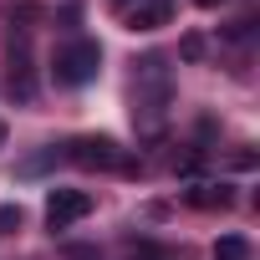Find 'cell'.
Instances as JSON below:
<instances>
[{"label": "cell", "mask_w": 260, "mask_h": 260, "mask_svg": "<svg viewBox=\"0 0 260 260\" xmlns=\"http://www.w3.org/2000/svg\"><path fill=\"white\" fill-rule=\"evenodd\" d=\"M169 61L164 56H143L138 61V87H133V122L143 138H158L164 133V117H169Z\"/></svg>", "instance_id": "cell-1"}, {"label": "cell", "mask_w": 260, "mask_h": 260, "mask_svg": "<svg viewBox=\"0 0 260 260\" xmlns=\"http://www.w3.org/2000/svg\"><path fill=\"white\" fill-rule=\"evenodd\" d=\"M97 72H102V46L87 41V36L67 41V46L56 51V61H51V77H56L61 87H87Z\"/></svg>", "instance_id": "cell-2"}, {"label": "cell", "mask_w": 260, "mask_h": 260, "mask_svg": "<svg viewBox=\"0 0 260 260\" xmlns=\"http://www.w3.org/2000/svg\"><path fill=\"white\" fill-rule=\"evenodd\" d=\"M67 158H72L77 169H102V174L133 169V164H127V153H122L112 138H77V143H67Z\"/></svg>", "instance_id": "cell-3"}, {"label": "cell", "mask_w": 260, "mask_h": 260, "mask_svg": "<svg viewBox=\"0 0 260 260\" xmlns=\"http://www.w3.org/2000/svg\"><path fill=\"white\" fill-rule=\"evenodd\" d=\"M87 214H92V194L87 189H51L46 194V224L51 230H67V224H77Z\"/></svg>", "instance_id": "cell-4"}, {"label": "cell", "mask_w": 260, "mask_h": 260, "mask_svg": "<svg viewBox=\"0 0 260 260\" xmlns=\"http://www.w3.org/2000/svg\"><path fill=\"white\" fill-rule=\"evenodd\" d=\"M11 97L31 102L36 97V77H31V46L26 41H11Z\"/></svg>", "instance_id": "cell-5"}, {"label": "cell", "mask_w": 260, "mask_h": 260, "mask_svg": "<svg viewBox=\"0 0 260 260\" xmlns=\"http://www.w3.org/2000/svg\"><path fill=\"white\" fill-rule=\"evenodd\" d=\"M169 16H174V0H133L127 31H158V26H169Z\"/></svg>", "instance_id": "cell-6"}, {"label": "cell", "mask_w": 260, "mask_h": 260, "mask_svg": "<svg viewBox=\"0 0 260 260\" xmlns=\"http://www.w3.org/2000/svg\"><path fill=\"white\" fill-rule=\"evenodd\" d=\"M184 199L194 209H224L230 204V189L224 184H194V189H184Z\"/></svg>", "instance_id": "cell-7"}, {"label": "cell", "mask_w": 260, "mask_h": 260, "mask_svg": "<svg viewBox=\"0 0 260 260\" xmlns=\"http://www.w3.org/2000/svg\"><path fill=\"white\" fill-rule=\"evenodd\" d=\"M214 260H250V240L245 235H219L214 240Z\"/></svg>", "instance_id": "cell-8"}, {"label": "cell", "mask_w": 260, "mask_h": 260, "mask_svg": "<svg viewBox=\"0 0 260 260\" xmlns=\"http://www.w3.org/2000/svg\"><path fill=\"white\" fill-rule=\"evenodd\" d=\"M11 224H21V204H6V209H0V235H6Z\"/></svg>", "instance_id": "cell-9"}, {"label": "cell", "mask_w": 260, "mask_h": 260, "mask_svg": "<svg viewBox=\"0 0 260 260\" xmlns=\"http://www.w3.org/2000/svg\"><path fill=\"white\" fill-rule=\"evenodd\" d=\"M127 260H169V255H164L158 245H138V250H133V255H127Z\"/></svg>", "instance_id": "cell-10"}, {"label": "cell", "mask_w": 260, "mask_h": 260, "mask_svg": "<svg viewBox=\"0 0 260 260\" xmlns=\"http://www.w3.org/2000/svg\"><path fill=\"white\" fill-rule=\"evenodd\" d=\"M179 51H184L189 61H199V56H204V41H199V36H184V46H179Z\"/></svg>", "instance_id": "cell-11"}, {"label": "cell", "mask_w": 260, "mask_h": 260, "mask_svg": "<svg viewBox=\"0 0 260 260\" xmlns=\"http://www.w3.org/2000/svg\"><path fill=\"white\" fill-rule=\"evenodd\" d=\"M194 6H204V11H214V6H224V0H194Z\"/></svg>", "instance_id": "cell-12"}, {"label": "cell", "mask_w": 260, "mask_h": 260, "mask_svg": "<svg viewBox=\"0 0 260 260\" xmlns=\"http://www.w3.org/2000/svg\"><path fill=\"white\" fill-rule=\"evenodd\" d=\"M107 6H117V11H122V6H133V0H107Z\"/></svg>", "instance_id": "cell-13"}, {"label": "cell", "mask_w": 260, "mask_h": 260, "mask_svg": "<svg viewBox=\"0 0 260 260\" xmlns=\"http://www.w3.org/2000/svg\"><path fill=\"white\" fill-rule=\"evenodd\" d=\"M0 143H6V122H0Z\"/></svg>", "instance_id": "cell-14"}]
</instances>
